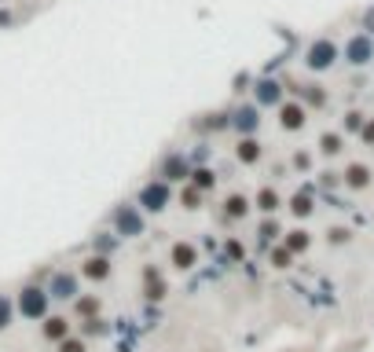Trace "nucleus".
I'll return each instance as SVG.
<instances>
[{
  "instance_id": "obj_6",
  "label": "nucleus",
  "mask_w": 374,
  "mask_h": 352,
  "mask_svg": "<svg viewBox=\"0 0 374 352\" xmlns=\"http://www.w3.org/2000/svg\"><path fill=\"white\" fill-rule=\"evenodd\" d=\"M110 271H114V264H110L107 253H92V257L81 264V276L92 279V283H107V279H110Z\"/></svg>"
},
{
  "instance_id": "obj_10",
  "label": "nucleus",
  "mask_w": 374,
  "mask_h": 352,
  "mask_svg": "<svg viewBox=\"0 0 374 352\" xmlns=\"http://www.w3.org/2000/svg\"><path fill=\"white\" fill-rule=\"evenodd\" d=\"M41 334H44L48 341H67L70 338V319L67 316H44Z\"/></svg>"
},
{
  "instance_id": "obj_9",
  "label": "nucleus",
  "mask_w": 374,
  "mask_h": 352,
  "mask_svg": "<svg viewBox=\"0 0 374 352\" xmlns=\"http://www.w3.org/2000/svg\"><path fill=\"white\" fill-rule=\"evenodd\" d=\"M48 294L59 297V301H74L77 297V279L70 276V271H55L52 283H48Z\"/></svg>"
},
{
  "instance_id": "obj_32",
  "label": "nucleus",
  "mask_w": 374,
  "mask_h": 352,
  "mask_svg": "<svg viewBox=\"0 0 374 352\" xmlns=\"http://www.w3.org/2000/svg\"><path fill=\"white\" fill-rule=\"evenodd\" d=\"M363 143H374V121H363V129H360Z\"/></svg>"
},
{
  "instance_id": "obj_16",
  "label": "nucleus",
  "mask_w": 374,
  "mask_h": 352,
  "mask_svg": "<svg viewBox=\"0 0 374 352\" xmlns=\"http://www.w3.org/2000/svg\"><path fill=\"white\" fill-rule=\"evenodd\" d=\"M367 184H370V169H367V165H360V162H352V165L345 169V187L363 191Z\"/></svg>"
},
{
  "instance_id": "obj_22",
  "label": "nucleus",
  "mask_w": 374,
  "mask_h": 352,
  "mask_svg": "<svg viewBox=\"0 0 374 352\" xmlns=\"http://www.w3.org/2000/svg\"><path fill=\"white\" fill-rule=\"evenodd\" d=\"M341 147H345V140H341L338 133H327V136L319 140V151L327 154V158H338V154H341Z\"/></svg>"
},
{
  "instance_id": "obj_2",
  "label": "nucleus",
  "mask_w": 374,
  "mask_h": 352,
  "mask_svg": "<svg viewBox=\"0 0 374 352\" xmlns=\"http://www.w3.org/2000/svg\"><path fill=\"white\" fill-rule=\"evenodd\" d=\"M48 301H52V294L41 290V286H22L19 312H22L26 319H44V316H48Z\"/></svg>"
},
{
  "instance_id": "obj_24",
  "label": "nucleus",
  "mask_w": 374,
  "mask_h": 352,
  "mask_svg": "<svg viewBox=\"0 0 374 352\" xmlns=\"http://www.w3.org/2000/svg\"><path fill=\"white\" fill-rule=\"evenodd\" d=\"M301 95H305V103H308V107H323V103H327V92H323L319 85H305Z\"/></svg>"
},
{
  "instance_id": "obj_7",
  "label": "nucleus",
  "mask_w": 374,
  "mask_h": 352,
  "mask_svg": "<svg viewBox=\"0 0 374 352\" xmlns=\"http://www.w3.org/2000/svg\"><path fill=\"white\" fill-rule=\"evenodd\" d=\"M169 264L176 271H191L194 264H199V250H194L191 243H173L169 246Z\"/></svg>"
},
{
  "instance_id": "obj_30",
  "label": "nucleus",
  "mask_w": 374,
  "mask_h": 352,
  "mask_svg": "<svg viewBox=\"0 0 374 352\" xmlns=\"http://www.w3.org/2000/svg\"><path fill=\"white\" fill-rule=\"evenodd\" d=\"M257 235H261V238H275V235H279V224H275V220H265Z\"/></svg>"
},
{
  "instance_id": "obj_12",
  "label": "nucleus",
  "mask_w": 374,
  "mask_h": 352,
  "mask_svg": "<svg viewBox=\"0 0 374 352\" xmlns=\"http://www.w3.org/2000/svg\"><path fill=\"white\" fill-rule=\"evenodd\" d=\"M184 176H191V169H187L184 158H180V154H166V162H161V180L173 184V180H184Z\"/></svg>"
},
{
  "instance_id": "obj_13",
  "label": "nucleus",
  "mask_w": 374,
  "mask_h": 352,
  "mask_svg": "<svg viewBox=\"0 0 374 352\" xmlns=\"http://www.w3.org/2000/svg\"><path fill=\"white\" fill-rule=\"evenodd\" d=\"M253 95H257V107H279L283 103V88L275 81H257Z\"/></svg>"
},
{
  "instance_id": "obj_5",
  "label": "nucleus",
  "mask_w": 374,
  "mask_h": 352,
  "mask_svg": "<svg viewBox=\"0 0 374 352\" xmlns=\"http://www.w3.org/2000/svg\"><path fill=\"white\" fill-rule=\"evenodd\" d=\"M370 59H374V37L356 34V37L345 41V62H352V67H367Z\"/></svg>"
},
{
  "instance_id": "obj_33",
  "label": "nucleus",
  "mask_w": 374,
  "mask_h": 352,
  "mask_svg": "<svg viewBox=\"0 0 374 352\" xmlns=\"http://www.w3.org/2000/svg\"><path fill=\"white\" fill-rule=\"evenodd\" d=\"M330 243H349V231L345 228H334L330 231Z\"/></svg>"
},
{
  "instance_id": "obj_8",
  "label": "nucleus",
  "mask_w": 374,
  "mask_h": 352,
  "mask_svg": "<svg viewBox=\"0 0 374 352\" xmlns=\"http://www.w3.org/2000/svg\"><path fill=\"white\" fill-rule=\"evenodd\" d=\"M305 114H308L305 103H294V100H290V103H279V125H283L286 133L305 129Z\"/></svg>"
},
{
  "instance_id": "obj_27",
  "label": "nucleus",
  "mask_w": 374,
  "mask_h": 352,
  "mask_svg": "<svg viewBox=\"0 0 374 352\" xmlns=\"http://www.w3.org/2000/svg\"><path fill=\"white\" fill-rule=\"evenodd\" d=\"M11 316H15V305H11L4 294H0V330H8V327H11Z\"/></svg>"
},
{
  "instance_id": "obj_4",
  "label": "nucleus",
  "mask_w": 374,
  "mask_h": 352,
  "mask_svg": "<svg viewBox=\"0 0 374 352\" xmlns=\"http://www.w3.org/2000/svg\"><path fill=\"white\" fill-rule=\"evenodd\" d=\"M110 220H114V231L118 235H143V213L136 205H118Z\"/></svg>"
},
{
  "instance_id": "obj_34",
  "label": "nucleus",
  "mask_w": 374,
  "mask_h": 352,
  "mask_svg": "<svg viewBox=\"0 0 374 352\" xmlns=\"http://www.w3.org/2000/svg\"><path fill=\"white\" fill-rule=\"evenodd\" d=\"M95 250H100V253H110V250H114V238H100V243H95Z\"/></svg>"
},
{
  "instance_id": "obj_14",
  "label": "nucleus",
  "mask_w": 374,
  "mask_h": 352,
  "mask_svg": "<svg viewBox=\"0 0 374 352\" xmlns=\"http://www.w3.org/2000/svg\"><path fill=\"white\" fill-rule=\"evenodd\" d=\"M235 154H239L242 165H257V162H261V143H257L253 136H242L239 147H235Z\"/></svg>"
},
{
  "instance_id": "obj_15",
  "label": "nucleus",
  "mask_w": 374,
  "mask_h": 352,
  "mask_svg": "<svg viewBox=\"0 0 374 352\" xmlns=\"http://www.w3.org/2000/svg\"><path fill=\"white\" fill-rule=\"evenodd\" d=\"M143 297H147V301H161V297H166V283L158 279L154 268H143Z\"/></svg>"
},
{
  "instance_id": "obj_26",
  "label": "nucleus",
  "mask_w": 374,
  "mask_h": 352,
  "mask_svg": "<svg viewBox=\"0 0 374 352\" xmlns=\"http://www.w3.org/2000/svg\"><path fill=\"white\" fill-rule=\"evenodd\" d=\"M294 264V253H290L286 246H275L272 250V268H290Z\"/></svg>"
},
{
  "instance_id": "obj_18",
  "label": "nucleus",
  "mask_w": 374,
  "mask_h": 352,
  "mask_svg": "<svg viewBox=\"0 0 374 352\" xmlns=\"http://www.w3.org/2000/svg\"><path fill=\"white\" fill-rule=\"evenodd\" d=\"M250 213V198H242V195H227L224 198V217L227 220H242Z\"/></svg>"
},
{
  "instance_id": "obj_21",
  "label": "nucleus",
  "mask_w": 374,
  "mask_h": 352,
  "mask_svg": "<svg viewBox=\"0 0 374 352\" xmlns=\"http://www.w3.org/2000/svg\"><path fill=\"white\" fill-rule=\"evenodd\" d=\"M74 309H77L81 319H95V316H100V297H77Z\"/></svg>"
},
{
  "instance_id": "obj_31",
  "label": "nucleus",
  "mask_w": 374,
  "mask_h": 352,
  "mask_svg": "<svg viewBox=\"0 0 374 352\" xmlns=\"http://www.w3.org/2000/svg\"><path fill=\"white\" fill-rule=\"evenodd\" d=\"M363 34H367V37H374V8H367V11H363Z\"/></svg>"
},
{
  "instance_id": "obj_29",
  "label": "nucleus",
  "mask_w": 374,
  "mask_h": 352,
  "mask_svg": "<svg viewBox=\"0 0 374 352\" xmlns=\"http://www.w3.org/2000/svg\"><path fill=\"white\" fill-rule=\"evenodd\" d=\"M345 129H349V133L363 129V114H356V110H349V114H345Z\"/></svg>"
},
{
  "instance_id": "obj_1",
  "label": "nucleus",
  "mask_w": 374,
  "mask_h": 352,
  "mask_svg": "<svg viewBox=\"0 0 374 352\" xmlns=\"http://www.w3.org/2000/svg\"><path fill=\"white\" fill-rule=\"evenodd\" d=\"M338 44L334 41H327V37H319V41H312L305 48V67L312 70V74H323V70H330L334 62H338Z\"/></svg>"
},
{
  "instance_id": "obj_28",
  "label": "nucleus",
  "mask_w": 374,
  "mask_h": 352,
  "mask_svg": "<svg viewBox=\"0 0 374 352\" xmlns=\"http://www.w3.org/2000/svg\"><path fill=\"white\" fill-rule=\"evenodd\" d=\"M59 352H88L85 338H67V341H59Z\"/></svg>"
},
{
  "instance_id": "obj_36",
  "label": "nucleus",
  "mask_w": 374,
  "mask_h": 352,
  "mask_svg": "<svg viewBox=\"0 0 374 352\" xmlns=\"http://www.w3.org/2000/svg\"><path fill=\"white\" fill-rule=\"evenodd\" d=\"M0 4H4V0H0Z\"/></svg>"
},
{
  "instance_id": "obj_19",
  "label": "nucleus",
  "mask_w": 374,
  "mask_h": 352,
  "mask_svg": "<svg viewBox=\"0 0 374 352\" xmlns=\"http://www.w3.org/2000/svg\"><path fill=\"white\" fill-rule=\"evenodd\" d=\"M312 210H316V205H312V195H308V191H301V195H294V198H290V213H294V217H312Z\"/></svg>"
},
{
  "instance_id": "obj_20",
  "label": "nucleus",
  "mask_w": 374,
  "mask_h": 352,
  "mask_svg": "<svg viewBox=\"0 0 374 352\" xmlns=\"http://www.w3.org/2000/svg\"><path fill=\"white\" fill-rule=\"evenodd\" d=\"M257 210H261V213H275V210H279V195H275L272 187H261V191H257Z\"/></svg>"
},
{
  "instance_id": "obj_25",
  "label": "nucleus",
  "mask_w": 374,
  "mask_h": 352,
  "mask_svg": "<svg viewBox=\"0 0 374 352\" xmlns=\"http://www.w3.org/2000/svg\"><path fill=\"white\" fill-rule=\"evenodd\" d=\"M180 202H184V210H199V205H202V191L199 187H184V195H180Z\"/></svg>"
},
{
  "instance_id": "obj_35",
  "label": "nucleus",
  "mask_w": 374,
  "mask_h": 352,
  "mask_svg": "<svg viewBox=\"0 0 374 352\" xmlns=\"http://www.w3.org/2000/svg\"><path fill=\"white\" fill-rule=\"evenodd\" d=\"M15 22V15L11 11H4V8H0V26H11Z\"/></svg>"
},
{
  "instance_id": "obj_17",
  "label": "nucleus",
  "mask_w": 374,
  "mask_h": 352,
  "mask_svg": "<svg viewBox=\"0 0 374 352\" xmlns=\"http://www.w3.org/2000/svg\"><path fill=\"white\" fill-rule=\"evenodd\" d=\"M283 246H286V250H290V253H294V257H298V253H305L308 246H312V235H308L305 228H294V231H286Z\"/></svg>"
},
{
  "instance_id": "obj_3",
  "label": "nucleus",
  "mask_w": 374,
  "mask_h": 352,
  "mask_svg": "<svg viewBox=\"0 0 374 352\" xmlns=\"http://www.w3.org/2000/svg\"><path fill=\"white\" fill-rule=\"evenodd\" d=\"M173 198V187L166 180H151L147 187H140V210H147V213H161L169 205Z\"/></svg>"
},
{
  "instance_id": "obj_23",
  "label": "nucleus",
  "mask_w": 374,
  "mask_h": 352,
  "mask_svg": "<svg viewBox=\"0 0 374 352\" xmlns=\"http://www.w3.org/2000/svg\"><path fill=\"white\" fill-rule=\"evenodd\" d=\"M191 184L199 187V191H209L217 184V176H213V169H191Z\"/></svg>"
},
{
  "instance_id": "obj_11",
  "label": "nucleus",
  "mask_w": 374,
  "mask_h": 352,
  "mask_svg": "<svg viewBox=\"0 0 374 352\" xmlns=\"http://www.w3.org/2000/svg\"><path fill=\"white\" fill-rule=\"evenodd\" d=\"M235 129L242 133V136H253L257 129H261V107H242L239 114H235Z\"/></svg>"
}]
</instances>
